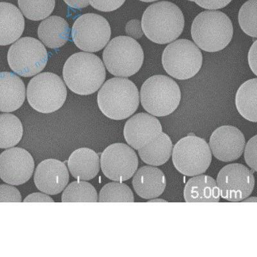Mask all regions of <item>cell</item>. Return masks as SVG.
<instances>
[{"mask_svg": "<svg viewBox=\"0 0 257 257\" xmlns=\"http://www.w3.org/2000/svg\"><path fill=\"white\" fill-rule=\"evenodd\" d=\"M141 23L144 34L149 40L164 45L173 42L182 34L185 18L176 5L162 1L147 8Z\"/></svg>", "mask_w": 257, "mask_h": 257, "instance_id": "6da1fadb", "label": "cell"}, {"mask_svg": "<svg viewBox=\"0 0 257 257\" xmlns=\"http://www.w3.org/2000/svg\"><path fill=\"white\" fill-rule=\"evenodd\" d=\"M63 75L71 91L78 95H89L100 88L106 73L99 57L89 53L78 52L66 61Z\"/></svg>", "mask_w": 257, "mask_h": 257, "instance_id": "7a4b0ae2", "label": "cell"}, {"mask_svg": "<svg viewBox=\"0 0 257 257\" xmlns=\"http://www.w3.org/2000/svg\"><path fill=\"white\" fill-rule=\"evenodd\" d=\"M97 102L100 111L107 118L124 120L134 114L139 106V89L126 78H112L98 91Z\"/></svg>", "mask_w": 257, "mask_h": 257, "instance_id": "3957f363", "label": "cell"}, {"mask_svg": "<svg viewBox=\"0 0 257 257\" xmlns=\"http://www.w3.org/2000/svg\"><path fill=\"white\" fill-rule=\"evenodd\" d=\"M191 35L195 44L204 51H221L232 40L233 24L228 16L221 11H203L193 21Z\"/></svg>", "mask_w": 257, "mask_h": 257, "instance_id": "277c9868", "label": "cell"}, {"mask_svg": "<svg viewBox=\"0 0 257 257\" xmlns=\"http://www.w3.org/2000/svg\"><path fill=\"white\" fill-rule=\"evenodd\" d=\"M142 106L155 116H168L178 108L181 101V91L175 80L165 75L149 77L141 90Z\"/></svg>", "mask_w": 257, "mask_h": 257, "instance_id": "5b68a950", "label": "cell"}, {"mask_svg": "<svg viewBox=\"0 0 257 257\" xmlns=\"http://www.w3.org/2000/svg\"><path fill=\"white\" fill-rule=\"evenodd\" d=\"M107 70L118 77H128L139 72L144 61L141 45L128 36H118L111 40L103 52Z\"/></svg>", "mask_w": 257, "mask_h": 257, "instance_id": "8992f818", "label": "cell"}, {"mask_svg": "<svg viewBox=\"0 0 257 257\" xmlns=\"http://www.w3.org/2000/svg\"><path fill=\"white\" fill-rule=\"evenodd\" d=\"M27 99L32 108L41 113H52L63 106L67 96L60 77L50 72L32 78L27 87Z\"/></svg>", "mask_w": 257, "mask_h": 257, "instance_id": "52a82bcc", "label": "cell"}, {"mask_svg": "<svg viewBox=\"0 0 257 257\" xmlns=\"http://www.w3.org/2000/svg\"><path fill=\"white\" fill-rule=\"evenodd\" d=\"M203 56L191 41L181 39L167 46L162 55V64L170 76L179 80L194 77L201 70Z\"/></svg>", "mask_w": 257, "mask_h": 257, "instance_id": "ba28073f", "label": "cell"}, {"mask_svg": "<svg viewBox=\"0 0 257 257\" xmlns=\"http://www.w3.org/2000/svg\"><path fill=\"white\" fill-rule=\"evenodd\" d=\"M172 153L174 167L187 176L205 173L212 162V154L207 142L194 135H188L177 142Z\"/></svg>", "mask_w": 257, "mask_h": 257, "instance_id": "9c48e42d", "label": "cell"}, {"mask_svg": "<svg viewBox=\"0 0 257 257\" xmlns=\"http://www.w3.org/2000/svg\"><path fill=\"white\" fill-rule=\"evenodd\" d=\"M48 52L45 46L35 38H23L11 46L8 52L9 65L20 76H34L45 68Z\"/></svg>", "mask_w": 257, "mask_h": 257, "instance_id": "30bf717a", "label": "cell"}, {"mask_svg": "<svg viewBox=\"0 0 257 257\" xmlns=\"http://www.w3.org/2000/svg\"><path fill=\"white\" fill-rule=\"evenodd\" d=\"M111 35L108 22L96 14L88 13L80 16L72 27L73 43L85 52L100 51L109 42Z\"/></svg>", "mask_w": 257, "mask_h": 257, "instance_id": "8fae6325", "label": "cell"}, {"mask_svg": "<svg viewBox=\"0 0 257 257\" xmlns=\"http://www.w3.org/2000/svg\"><path fill=\"white\" fill-rule=\"evenodd\" d=\"M101 169L109 180L123 182L132 178L139 167L135 151L124 144H111L105 149L100 160Z\"/></svg>", "mask_w": 257, "mask_h": 257, "instance_id": "7c38bea8", "label": "cell"}, {"mask_svg": "<svg viewBox=\"0 0 257 257\" xmlns=\"http://www.w3.org/2000/svg\"><path fill=\"white\" fill-rule=\"evenodd\" d=\"M216 182L222 198L231 202L244 200L254 187L253 172L240 164L224 167L218 174Z\"/></svg>", "mask_w": 257, "mask_h": 257, "instance_id": "4fadbf2b", "label": "cell"}, {"mask_svg": "<svg viewBox=\"0 0 257 257\" xmlns=\"http://www.w3.org/2000/svg\"><path fill=\"white\" fill-rule=\"evenodd\" d=\"M34 167L33 158L24 149H9L0 155V178L9 185L27 182L33 174Z\"/></svg>", "mask_w": 257, "mask_h": 257, "instance_id": "5bb4252c", "label": "cell"}, {"mask_svg": "<svg viewBox=\"0 0 257 257\" xmlns=\"http://www.w3.org/2000/svg\"><path fill=\"white\" fill-rule=\"evenodd\" d=\"M245 138L238 128L223 125L216 128L211 135L210 149L217 160L224 162L238 159L244 152Z\"/></svg>", "mask_w": 257, "mask_h": 257, "instance_id": "9a60e30c", "label": "cell"}, {"mask_svg": "<svg viewBox=\"0 0 257 257\" xmlns=\"http://www.w3.org/2000/svg\"><path fill=\"white\" fill-rule=\"evenodd\" d=\"M162 133V126L155 116L145 112L135 114L126 121L123 135L132 148L139 150Z\"/></svg>", "mask_w": 257, "mask_h": 257, "instance_id": "2e32d148", "label": "cell"}, {"mask_svg": "<svg viewBox=\"0 0 257 257\" xmlns=\"http://www.w3.org/2000/svg\"><path fill=\"white\" fill-rule=\"evenodd\" d=\"M34 183L40 191L49 195L63 192L69 181L67 167L61 161L48 159L37 167Z\"/></svg>", "mask_w": 257, "mask_h": 257, "instance_id": "e0dca14e", "label": "cell"}, {"mask_svg": "<svg viewBox=\"0 0 257 257\" xmlns=\"http://www.w3.org/2000/svg\"><path fill=\"white\" fill-rule=\"evenodd\" d=\"M133 176V188L137 195L142 198H157L165 191L166 178L164 173L157 167H142Z\"/></svg>", "mask_w": 257, "mask_h": 257, "instance_id": "ac0fdd59", "label": "cell"}, {"mask_svg": "<svg viewBox=\"0 0 257 257\" xmlns=\"http://www.w3.org/2000/svg\"><path fill=\"white\" fill-rule=\"evenodd\" d=\"M25 99L23 80L15 73L0 72V111H15L22 106Z\"/></svg>", "mask_w": 257, "mask_h": 257, "instance_id": "d6986e66", "label": "cell"}, {"mask_svg": "<svg viewBox=\"0 0 257 257\" xmlns=\"http://www.w3.org/2000/svg\"><path fill=\"white\" fill-rule=\"evenodd\" d=\"M25 29L24 16L13 4L0 2V45L19 40Z\"/></svg>", "mask_w": 257, "mask_h": 257, "instance_id": "ffe728a7", "label": "cell"}, {"mask_svg": "<svg viewBox=\"0 0 257 257\" xmlns=\"http://www.w3.org/2000/svg\"><path fill=\"white\" fill-rule=\"evenodd\" d=\"M68 167L72 176L77 180H91L99 173V157L92 149H78L69 157Z\"/></svg>", "mask_w": 257, "mask_h": 257, "instance_id": "44dd1931", "label": "cell"}, {"mask_svg": "<svg viewBox=\"0 0 257 257\" xmlns=\"http://www.w3.org/2000/svg\"><path fill=\"white\" fill-rule=\"evenodd\" d=\"M220 197L216 181L210 176L193 177L185 187L184 198L187 203H218Z\"/></svg>", "mask_w": 257, "mask_h": 257, "instance_id": "7402d4cb", "label": "cell"}, {"mask_svg": "<svg viewBox=\"0 0 257 257\" xmlns=\"http://www.w3.org/2000/svg\"><path fill=\"white\" fill-rule=\"evenodd\" d=\"M70 26L63 18L52 16L41 23L38 36L46 47L52 49L59 48L70 39Z\"/></svg>", "mask_w": 257, "mask_h": 257, "instance_id": "603a6c76", "label": "cell"}, {"mask_svg": "<svg viewBox=\"0 0 257 257\" xmlns=\"http://www.w3.org/2000/svg\"><path fill=\"white\" fill-rule=\"evenodd\" d=\"M173 142L165 133H162L157 139L139 149L141 160L152 166H161L168 162L173 152Z\"/></svg>", "mask_w": 257, "mask_h": 257, "instance_id": "cb8c5ba5", "label": "cell"}, {"mask_svg": "<svg viewBox=\"0 0 257 257\" xmlns=\"http://www.w3.org/2000/svg\"><path fill=\"white\" fill-rule=\"evenodd\" d=\"M257 79H250L238 88L235 96L236 107L241 116L252 122L257 121Z\"/></svg>", "mask_w": 257, "mask_h": 257, "instance_id": "d4e9b609", "label": "cell"}, {"mask_svg": "<svg viewBox=\"0 0 257 257\" xmlns=\"http://www.w3.org/2000/svg\"><path fill=\"white\" fill-rule=\"evenodd\" d=\"M24 127L19 118L12 114H0V148H13L21 141Z\"/></svg>", "mask_w": 257, "mask_h": 257, "instance_id": "484cf974", "label": "cell"}, {"mask_svg": "<svg viewBox=\"0 0 257 257\" xmlns=\"http://www.w3.org/2000/svg\"><path fill=\"white\" fill-rule=\"evenodd\" d=\"M63 203L71 202H97L98 195L95 188L86 181L78 180L70 183L64 190L61 198Z\"/></svg>", "mask_w": 257, "mask_h": 257, "instance_id": "4316f807", "label": "cell"}, {"mask_svg": "<svg viewBox=\"0 0 257 257\" xmlns=\"http://www.w3.org/2000/svg\"><path fill=\"white\" fill-rule=\"evenodd\" d=\"M20 9L27 19H46L54 11L56 0H18Z\"/></svg>", "mask_w": 257, "mask_h": 257, "instance_id": "83f0119b", "label": "cell"}, {"mask_svg": "<svg viewBox=\"0 0 257 257\" xmlns=\"http://www.w3.org/2000/svg\"><path fill=\"white\" fill-rule=\"evenodd\" d=\"M99 202H135L132 190L127 185L121 182L107 183L101 189L98 195Z\"/></svg>", "mask_w": 257, "mask_h": 257, "instance_id": "f1b7e54d", "label": "cell"}, {"mask_svg": "<svg viewBox=\"0 0 257 257\" xmlns=\"http://www.w3.org/2000/svg\"><path fill=\"white\" fill-rule=\"evenodd\" d=\"M257 0H249L240 9L238 23L241 29L247 35L257 37L256 27Z\"/></svg>", "mask_w": 257, "mask_h": 257, "instance_id": "f546056e", "label": "cell"}, {"mask_svg": "<svg viewBox=\"0 0 257 257\" xmlns=\"http://www.w3.org/2000/svg\"><path fill=\"white\" fill-rule=\"evenodd\" d=\"M125 0H89V4L102 12H111L120 8Z\"/></svg>", "mask_w": 257, "mask_h": 257, "instance_id": "4dcf8cb0", "label": "cell"}, {"mask_svg": "<svg viewBox=\"0 0 257 257\" xmlns=\"http://www.w3.org/2000/svg\"><path fill=\"white\" fill-rule=\"evenodd\" d=\"M256 135L249 140L244 149V159L247 165L256 171Z\"/></svg>", "mask_w": 257, "mask_h": 257, "instance_id": "1f68e13d", "label": "cell"}, {"mask_svg": "<svg viewBox=\"0 0 257 257\" xmlns=\"http://www.w3.org/2000/svg\"><path fill=\"white\" fill-rule=\"evenodd\" d=\"M22 195L15 187L0 185V202H21Z\"/></svg>", "mask_w": 257, "mask_h": 257, "instance_id": "d6a6232c", "label": "cell"}, {"mask_svg": "<svg viewBox=\"0 0 257 257\" xmlns=\"http://www.w3.org/2000/svg\"><path fill=\"white\" fill-rule=\"evenodd\" d=\"M207 10H217L228 6L232 0H189Z\"/></svg>", "mask_w": 257, "mask_h": 257, "instance_id": "836d02e7", "label": "cell"}, {"mask_svg": "<svg viewBox=\"0 0 257 257\" xmlns=\"http://www.w3.org/2000/svg\"><path fill=\"white\" fill-rule=\"evenodd\" d=\"M125 32L128 37H131L135 40H139L144 36L143 30H142V23L139 20H132L126 24Z\"/></svg>", "mask_w": 257, "mask_h": 257, "instance_id": "e575fe53", "label": "cell"}, {"mask_svg": "<svg viewBox=\"0 0 257 257\" xmlns=\"http://www.w3.org/2000/svg\"><path fill=\"white\" fill-rule=\"evenodd\" d=\"M256 49L257 41H254L251 48H250L248 53V63L250 68L253 72L254 74L257 75L256 69Z\"/></svg>", "mask_w": 257, "mask_h": 257, "instance_id": "d590c367", "label": "cell"}, {"mask_svg": "<svg viewBox=\"0 0 257 257\" xmlns=\"http://www.w3.org/2000/svg\"><path fill=\"white\" fill-rule=\"evenodd\" d=\"M24 202H54L53 199L48 195L42 193H34L24 199Z\"/></svg>", "mask_w": 257, "mask_h": 257, "instance_id": "8d00e7d4", "label": "cell"}, {"mask_svg": "<svg viewBox=\"0 0 257 257\" xmlns=\"http://www.w3.org/2000/svg\"><path fill=\"white\" fill-rule=\"evenodd\" d=\"M70 8L80 9L86 8L89 5V0H64Z\"/></svg>", "mask_w": 257, "mask_h": 257, "instance_id": "74e56055", "label": "cell"}, {"mask_svg": "<svg viewBox=\"0 0 257 257\" xmlns=\"http://www.w3.org/2000/svg\"><path fill=\"white\" fill-rule=\"evenodd\" d=\"M140 1L146 2V3H150V2H154L158 1V0H140Z\"/></svg>", "mask_w": 257, "mask_h": 257, "instance_id": "f35d334b", "label": "cell"}]
</instances>
